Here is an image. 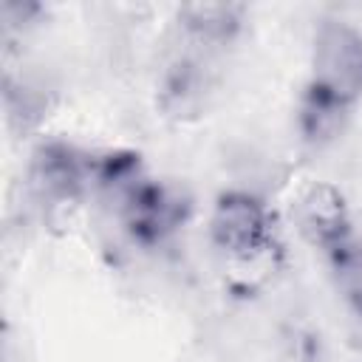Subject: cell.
Instances as JSON below:
<instances>
[{"label":"cell","mask_w":362,"mask_h":362,"mask_svg":"<svg viewBox=\"0 0 362 362\" xmlns=\"http://www.w3.org/2000/svg\"><path fill=\"white\" fill-rule=\"evenodd\" d=\"M206 90H209V79H206L204 65L189 59V57H181L164 74L161 107L167 110V116H175V119L195 116L204 107Z\"/></svg>","instance_id":"cell-7"},{"label":"cell","mask_w":362,"mask_h":362,"mask_svg":"<svg viewBox=\"0 0 362 362\" xmlns=\"http://www.w3.org/2000/svg\"><path fill=\"white\" fill-rule=\"evenodd\" d=\"M144 178L141 156L136 150H105L90 156V184L110 192L116 201Z\"/></svg>","instance_id":"cell-8"},{"label":"cell","mask_w":362,"mask_h":362,"mask_svg":"<svg viewBox=\"0 0 362 362\" xmlns=\"http://www.w3.org/2000/svg\"><path fill=\"white\" fill-rule=\"evenodd\" d=\"M362 99V31L322 20L314 31L311 71L297 102V130L308 144L334 141Z\"/></svg>","instance_id":"cell-1"},{"label":"cell","mask_w":362,"mask_h":362,"mask_svg":"<svg viewBox=\"0 0 362 362\" xmlns=\"http://www.w3.org/2000/svg\"><path fill=\"white\" fill-rule=\"evenodd\" d=\"M331 269L339 277V286L348 297V303L362 314V238L354 235V240L328 257Z\"/></svg>","instance_id":"cell-9"},{"label":"cell","mask_w":362,"mask_h":362,"mask_svg":"<svg viewBox=\"0 0 362 362\" xmlns=\"http://www.w3.org/2000/svg\"><path fill=\"white\" fill-rule=\"evenodd\" d=\"M294 226L308 246L320 249L325 257L337 255L354 240L351 212L342 192L331 184H311L294 204Z\"/></svg>","instance_id":"cell-4"},{"label":"cell","mask_w":362,"mask_h":362,"mask_svg":"<svg viewBox=\"0 0 362 362\" xmlns=\"http://www.w3.org/2000/svg\"><path fill=\"white\" fill-rule=\"evenodd\" d=\"M119 215L133 243L156 249L184 229L192 215V198L175 184L144 175L119 198Z\"/></svg>","instance_id":"cell-2"},{"label":"cell","mask_w":362,"mask_h":362,"mask_svg":"<svg viewBox=\"0 0 362 362\" xmlns=\"http://www.w3.org/2000/svg\"><path fill=\"white\" fill-rule=\"evenodd\" d=\"M178 23L189 40L198 45H229L243 23L246 6L240 3H184L178 8Z\"/></svg>","instance_id":"cell-6"},{"label":"cell","mask_w":362,"mask_h":362,"mask_svg":"<svg viewBox=\"0 0 362 362\" xmlns=\"http://www.w3.org/2000/svg\"><path fill=\"white\" fill-rule=\"evenodd\" d=\"M209 238L223 255L235 260H252L263 255L274 238L269 206L249 189H223L212 204Z\"/></svg>","instance_id":"cell-3"},{"label":"cell","mask_w":362,"mask_h":362,"mask_svg":"<svg viewBox=\"0 0 362 362\" xmlns=\"http://www.w3.org/2000/svg\"><path fill=\"white\" fill-rule=\"evenodd\" d=\"M28 181L42 201H74L90 184V153L62 139H48L31 153Z\"/></svg>","instance_id":"cell-5"}]
</instances>
